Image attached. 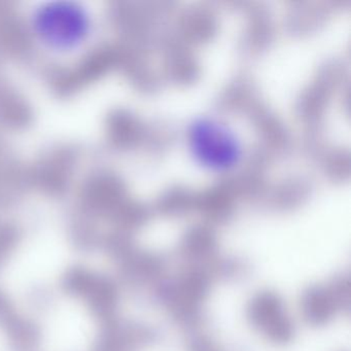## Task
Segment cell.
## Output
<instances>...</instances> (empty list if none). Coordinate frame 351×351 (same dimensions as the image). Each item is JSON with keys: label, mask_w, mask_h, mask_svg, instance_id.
<instances>
[{"label": "cell", "mask_w": 351, "mask_h": 351, "mask_svg": "<svg viewBox=\"0 0 351 351\" xmlns=\"http://www.w3.org/2000/svg\"><path fill=\"white\" fill-rule=\"evenodd\" d=\"M247 313L252 326L272 342L285 344L293 339V322L276 293L263 291L256 295L248 306Z\"/></svg>", "instance_id": "cell-1"}, {"label": "cell", "mask_w": 351, "mask_h": 351, "mask_svg": "<svg viewBox=\"0 0 351 351\" xmlns=\"http://www.w3.org/2000/svg\"><path fill=\"white\" fill-rule=\"evenodd\" d=\"M193 141L201 159L209 165L223 167L237 158L235 141L217 124L200 123L193 131Z\"/></svg>", "instance_id": "cell-2"}, {"label": "cell", "mask_w": 351, "mask_h": 351, "mask_svg": "<svg viewBox=\"0 0 351 351\" xmlns=\"http://www.w3.org/2000/svg\"><path fill=\"white\" fill-rule=\"evenodd\" d=\"M340 310L330 287H310L302 299V312L308 324L322 326L328 324Z\"/></svg>", "instance_id": "cell-3"}]
</instances>
